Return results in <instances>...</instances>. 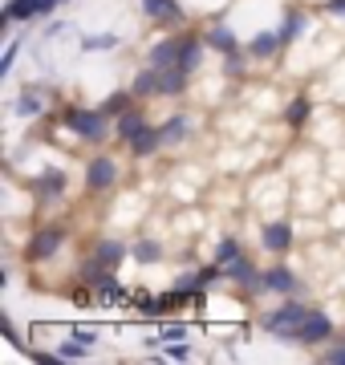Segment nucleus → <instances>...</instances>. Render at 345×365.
<instances>
[{
    "label": "nucleus",
    "mask_w": 345,
    "mask_h": 365,
    "mask_svg": "<svg viewBox=\"0 0 345 365\" xmlns=\"http://www.w3.org/2000/svg\"><path fill=\"white\" fill-rule=\"evenodd\" d=\"M61 122L90 146H102L114 134V114L106 106H69V110H61Z\"/></svg>",
    "instance_id": "obj_1"
},
{
    "label": "nucleus",
    "mask_w": 345,
    "mask_h": 365,
    "mask_svg": "<svg viewBox=\"0 0 345 365\" xmlns=\"http://www.w3.org/2000/svg\"><path fill=\"white\" fill-rule=\"evenodd\" d=\"M309 313H313V309H309L301 297H289L284 304H280V309H272V313H260V329L292 345V341H297V329L305 325V317H309Z\"/></svg>",
    "instance_id": "obj_2"
},
{
    "label": "nucleus",
    "mask_w": 345,
    "mask_h": 365,
    "mask_svg": "<svg viewBox=\"0 0 345 365\" xmlns=\"http://www.w3.org/2000/svg\"><path fill=\"white\" fill-rule=\"evenodd\" d=\"M333 337H337L333 317L325 313V309H313V313L305 317V325L297 329V341H292V345H305V349H313V345H329Z\"/></svg>",
    "instance_id": "obj_3"
},
{
    "label": "nucleus",
    "mask_w": 345,
    "mask_h": 365,
    "mask_svg": "<svg viewBox=\"0 0 345 365\" xmlns=\"http://www.w3.org/2000/svg\"><path fill=\"white\" fill-rule=\"evenodd\" d=\"M224 276L232 280L236 288H244L248 297H256V292H268V284H264V272L256 268L248 256H236L232 264H224Z\"/></svg>",
    "instance_id": "obj_4"
},
{
    "label": "nucleus",
    "mask_w": 345,
    "mask_h": 365,
    "mask_svg": "<svg viewBox=\"0 0 345 365\" xmlns=\"http://www.w3.org/2000/svg\"><path fill=\"white\" fill-rule=\"evenodd\" d=\"M66 244V227H41V232L29 235V244H25V260L29 264H41V260H49V256H57V248Z\"/></svg>",
    "instance_id": "obj_5"
},
{
    "label": "nucleus",
    "mask_w": 345,
    "mask_h": 365,
    "mask_svg": "<svg viewBox=\"0 0 345 365\" xmlns=\"http://www.w3.org/2000/svg\"><path fill=\"white\" fill-rule=\"evenodd\" d=\"M118 163H114V158L110 155H98V158H90V163H86V191H90V195H102V191H110V187H114V182H118Z\"/></svg>",
    "instance_id": "obj_6"
},
{
    "label": "nucleus",
    "mask_w": 345,
    "mask_h": 365,
    "mask_svg": "<svg viewBox=\"0 0 345 365\" xmlns=\"http://www.w3.org/2000/svg\"><path fill=\"white\" fill-rule=\"evenodd\" d=\"M61 4V0H9L4 4V25H29V21H41L49 16Z\"/></svg>",
    "instance_id": "obj_7"
},
{
    "label": "nucleus",
    "mask_w": 345,
    "mask_h": 365,
    "mask_svg": "<svg viewBox=\"0 0 345 365\" xmlns=\"http://www.w3.org/2000/svg\"><path fill=\"white\" fill-rule=\"evenodd\" d=\"M138 4H143V16L155 25H183L187 21V9L179 0H138Z\"/></svg>",
    "instance_id": "obj_8"
},
{
    "label": "nucleus",
    "mask_w": 345,
    "mask_h": 365,
    "mask_svg": "<svg viewBox=\"0 0 345 365\" xmlns=\"http://www.w3.org/2000/svg\"><path fill=\"white\" fill-rule=\"evenodd\" d=\"M146 126H150V122H146V110L138 102L130 106V110H122L118 118H114V138H118V143H126L130 146L134 138H138V134L146 130Z\"/></svg>",
    "instance_id": "obj_9"
},
{
    "label": "nucleus",
    "mask_w": 345,
    "mask_h": 365,
    "mask_svg": "<svg viewBox=\"0 0 345 365\" xmlns=\"http://www.w3.org/2000/svg\"><path fill=\"white\" fill-rule=\"evenodd\" d=\"M260 240H264V248L272 256H289L292 252V223L289 220H272L260 227Z\"/></svg>",
    "instance_id": "obj_10"
},
{
    "label": "nucleus",
    "mask_w": 345,
    "mask_h": 365,
    "mask_svg": "<svg viewBox=\"0 0 345 365\" xmlns=\"http://www.w3.org/2000/svg\"><path fill=\"white\" fill-rule=\"evenodd\" d=\"M203 57H207V41L200 33H179V69L195 73L203 66Z\"/></svg>",
    "instance_id": "obj_11"
},
{
    "label": "nucleus",
    "mask_w": 345,
    "mask_h": 365,
    "mask_svg": "<svg viewBox=\"0 0 345 365\" xmlns=\"http://www.w3.org/2000/svg\"><path fill=\"white\" fill-rule=\"evenodd\" d=\"M264 284H268V292H280V297H301L305 292V284L297 280V272H292L289 264H272L264 272Z\"/></svg>",
    "instance_id": "obj_12"
},
{
    "label": "nucleus",
    "mask_w": 345,
    "mask_h": 365,
    "mask_svg": "<svg viewBox=\"0 0 345 365\" xmlns=\"http://www.w3.org/2000/svg\"><path fill=\"white\" fill-rule=\"evenodd\" d=\"M146 66L155 69H175L179 66V37H163L146 49Z\"/></svg>",
    "instance_id": "obj_13"
},
{
    "label": "nucleus",
    "mask_w": 345,
    "mask_h": 365,
    "mask_svg": "<svg viewBox=\"0 0 345 365\" xmlns=\"http://www.w3.org/2000/svg\"><path fill=\"white\" fill-rule=\"evenodd\" d=\"M203 41H207V49H215L220 57H227V53L244 49V45H240V37H236V33H232V29L224 25V21H215V25L207 29V33H203Z\"/></svg>",
    "instance_id": "obj_14"
},
{
    "label": "nucleus",
    "mask_w": 345,
    "mask_h": 365,
    "mask_svg": "<svg viewBox=\"0 0 345 365\" xmlns=\"http://www.w3.org/2000/svg\"><path fill=\"white\" fill-rule=\"evenodd\" d=\"M90 256H93L98 264H106V268H118V264L130 256V244H122V240H98Z\"/></svg>",
    "instance_id": "obj_15"
},
{
    "label": "nucleus",
    "mask_w": 345,
    "mask_h": 365,
    "mask_svg": "<svg viewBox=\"0 0 345 365\" xmlns=\"http://www.w3.org/2000/svg\"><path fill=\"white\" fill-rule=\"evenodd\" d=\"M244 49H248L252 61H268V57H277V53L284 49V41H280V33H256Z\"/></svg>",
    "instance_id": "obj_16"
},
{
    "label": "nucleus",
    "mask_w": 345,
    "mask_h": 365,
    "mask_svg": "<svg viewBox=\"0 0 345 365\" xmlns=\"http://www.w3.org/2000/svg\"><path fill=\"white\" fill-rule=\"evenodd\" d=\"M163 146H167V143H163L159 126H146V130L130 143V155H134V158H150V155H159Z\"/></svg>",
    "instance_id": "obj_17"
},
{
    "label": "nucleus",
    "mask_w": 345,
    "mask_h": 365,
    "mask_svg": "<svg viewBox=\"0 0 345 365\" xmlns=\"http://www.w3.org/2000/svg\"><path fill=\"white\" fill-rule=\"evenodd\" d=\"M159 78H163V69H155V66L138 69V73H134V81H130L134 98H159Z\"/></svg>",
    "instance_id": "obj_18"
},
{
    "label": "nucleus",
    "mask_w": 345,
    "mask_h": 365,
    "mask_svg": "<svg viewBox=\"0 0 345 365\" xmlns=\"http://www.w3.org/2000/svg\"><path fill=\"white\" fill-rule=\"evenodd\" d=\"M187 78H191V73H187V69H163V78H159V98H183L187 93Z\"/></svg>",
    "instance_id": "obj_19"
},
{
    "label": "nucleus",
    "mask_w": 345,
    "mask_h": 365,
    "mask_svg": "<svg viewBox=\"0 0 345 365\" xmlns=\"http://www.w3.org/2000/svg\"><path fill=\"white\" fill-rule=\"evenodd\" d=\"M33 191L45 199L53 195H66V170H41L37 179H33Z\"/></svg>",
    "instance_id": "obj_20"
},
{
    "label": "nucleus",
    "mask_w": 345,
    "mask_h": 365,
    "mask_svg": "<svg viewBox=\"0 0 345 365\" xmlns=\"http://www.w3.org/2000/svg\"><path fill=\"white\" fill-rule=\"evenodd\" d=\"M305 29H309V16L301 13V9H289V13H284V21H280V29H277L280 41H284V49H289V45H292L297 37H301Z\"/></svg>",
    "instance_id": "obj_21"
},
{
    "label": "nucleus",
    "mask_w": 345,
    "mask_h": 365,
    "mask_svg": "<svg viewBox=\"0 0 345 365\" xmlns=\"http://www.w3.org/2000/svg\"><path fill=\"white\" fill-rule=\"evenodd\" d=\"M16 114H21V118L45 114V102H41V86H37V81H29L25 90H21V98H16Z\"/></svg>",
    "instance_id": "obj_22"
},
{
    "label": "nucleus",
    "mask_w": 345,
    "mask_h": 365,
    "mask_svg": "<svg viewBox=\"0 0 345 365\" xmlns=\"http://www.w3.org/2000/svg\"><path fill=\"white\" fill-rule=\"evenodd\" d=\"M159 134H163V143H167V146H179L187 134H191V122H187V114H171L159 126Z\"/></svg>",
    "instance_id": "obj_23"
},
{
    "label": "nucleus",
    "mask_w": 345,
    "mask_h": 365,
    "mask_svg": "<svg viewBox=\"0 0 345 365\" xmlns=\"http://www.w3.org/2000/svg\"><path fill=\"white\" fill-rule=\"evenodd\" d=\"M130 256H134L138 264H163V256H167V252H163L159 240H134V244H130Z\"/></svg>",
    "instance_id": "obj_24"
},
{
    "label": "nucleus",
    "mask_w": 345,
    "mask_h": 365,
    "mask_svg": "<svg viewBox=\"0 0 345 365\" xmlns=\"http://www.w3.org/2000/svg\"><path fill=\"white\" fill-rule=\"evenodd\" d=\"M309 114H313V102H309L305 93H297V98L284 106V122H289V126H305Z\"/></svg>",
    "instance_id": "obj_25"
},
{
    "label": "nucleus",
    "mask_w": 345,
    "mask_h": 365,
    "mask_svg": "<svg viewBox=\"0 0 345 365\" xmlns=\"http://www.w3.org/2000/svg\"><path fill=\"white\" fill-rule=\"evenodd\" d=\"M122 37L118 33H98V37H81V53H110L118 49Z\"/></svg>",
    "instance_id": "obj_26"
},
{
    "label": "nucleus",
    "mask_w": 345,
    "mask_h": 365,
    "mask_svg": "<svg viewBox=\"0 0 345 365\" xmlns=\"http://www.w3.org/2000/svg\"><path fill=\"white\" fill-rule=\"evenodd\" d=\"M57 353H61V361H86V357H93V345H86V341H61L57 345Z\"/></svg>",
    "instance_id": "obj_27"
},
{
    "label": "nucleus",
    "mask_w": 345,
    "mask_h": 365,
    "mask_svg": "<svg viewBox=\"0 0 345 365\" xmlns=\"http://www.w3.org/2000/svg\"><path fill=\"white\" fill-rule=\"evenodd\" d=\"M21 49H25V41H21V37L9 41V49H4V57H0V81L13 73V66H16V57H21Z\"/></svg>",
    "instance_id": "obj_28"
},
{
    "label": "nucleus",
    "mask_w": 345,
    "mask_h": 365,
    "mask_svg": "<svg viewBox=\"0 0 345 365\" xmlns=\"http://www.w3.org/2000/svg\"><path fill=\"white\" fill-rule=\"evenodd\" d=\"M134 102H138V98H134V90H118V93H110V98H106V102H102V106H106V110H110V114H114V118H118L122 110H130Z\"/></svg>",
    "instance_id": "obj_29"
},
{
    "label": "nucleus",
    "mask_w": 345,
    "mask_h": 365,
    "mask_svg": "<svg viewBox=\"0 0 345 365\" xmlns=\"http://www.w3.org/2000/svg\"><path fill=\"white\" fill-rule=\"evenodd\" d=\"M236 256H244V252H240V240H236V235L220 240V248H215V260H220V264H232Z\"/></svg>",
    "instance_id": "obj_30"
},
{
    "label": "nucleus",
    "mask_w": 345,
    "mask_h": 365,
    "mask_svg": "<svg viewBox=\"0 0 345 365\" xmlns=\"http://www.w3.org/2000/svg\"><path fill=\"white\" fill-rule=\"evenodd\" d=\"M321 361H329V365H345V341H329V345L321 349Z\"/></svg>",
    "instance_id": "obj_31"
},
{
    "label": "nucleus",
    "mask_w": 345,
    "mask_h": 365,
    "mask_svg": "<svg viewBox=\"0 0 345 365\" xmlns=\"http://www.w3.org/2000/svg\"><path fill=\"white\" fill-rule=\"evenodd\" d=\"M163 353H167V357H171V361H187V357H191V345H187V341H171V345H163Z\"/></svg>",
    "instance_id": "obj_32"
},
{
    "label": "nucleus",
    "mask_w": 345,
    "mask_h": 365,
    "mask_svg": "<svg viewBox=\"0 0 345 365\" xmlns=\"http://www.w3.org/2000/svg\"><path fill=\"white\" fill-rule=\"evenodd\" d=\"M183 337H187V325H163V329H159V341H163V345L183 341Z\"/></svg>",
    "instance_id": "obj_33"
},
{
    "label": "nucleus",
    "mask_w": 345,
    "mask_h": 365,
    "mask_svg": "<svg viewBox=\"0 0 345 365\" xmlns=\"http://www.w3.org/2000/svg\"><path fill=\"white\" fill-rule=\"evenodd\" d=\"M73 337L86 341V345H98V329H90V325H73Z\"/></svg>",
    "instance_id": "obj_34"
},
{
    "label": "nucleus",
    "mask_w": 345,
    "mask_h": 365,
    "mask_svg": "<svg viewBox=\"0 0 345 365\" xmlns=\"http://www.w3.org/2000/svg\"><path fill=\"white\" fill-rule=\"evenodd\" d=\"M325 13H329V16H345V0H329V4H325Z\"/></svg>",
    "instance_id": "obj_35"
},
{
    "label": "nucleus",
    "mask_w": 345,
    "mask_h": 365,
    "mask_svg": "<svg viewBox=\"0 0 345 365\" xmlns=\"http://www.w3.org/2000/svg\"><path fill=\"white\" fill-rule=\"evenodd\" d=\"M333 341H345V329H341V333H337V337H333Z\"/></svg>",
    "instance_id": "obj_36"
},
{
    "label": "nucleus",
    "mask_w": 345,
    "mask_h": 365,
    "mask_svg": "<svg viewBox=\"0 0 345 365\" xmlns=\"http://www.w3.org/2000/svg\"><path fill=\"white\" fill-rule=\"evenodd\" d=\"M61 4H66V0H61Z\"/></svg>",
    "instance_id": "obj_37"
}]
</instances>
